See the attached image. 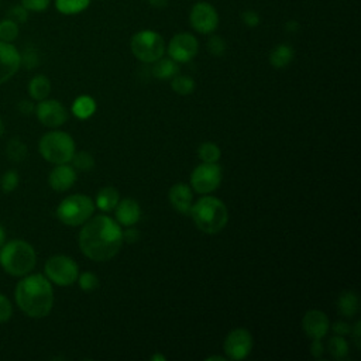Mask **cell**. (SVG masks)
Masks as SVG:
<instances>
[{
	"label": "cell",
	"mask_w": 361,
	"mask_h": 361,
	"mask_svg": "<svg viewBox=\"0 0 361 361\" xmlns=\"http://www.w3.org/2000/svg\"><path fill=\"white\" fill-rule=\"evenodd\" d=\"M329 319L326 313L318 309L308 311L302 319V329L309 339H323L329 332Z\"/></svg>",
	"instance_id": "9a60e30c"
},
{
	"label": "cell",
	"mask_w": 361,
	"mask_h": 361,
	"mask_svg": "<svg viewBox=\"0 0 361 361\" xmlns=\"http://www.w3.org/2000/svg\"><path fill=\"white\" fill-rule=\"evenodd\" d=\"M28 92L35 101H44L51 92V82L46 75H37L30 81Z\"/></svg>",
	"instance_id": "603a6c76"
},
{
	"label": "cell",
	"mask_w": 361,
	"mask_h": 361,
	"mask_svg": "<svg viewBox=\"0 0 361 361\" xmlns=\"http://www.w3.org/2000/svg\"><path fill=\"white\" fill-rule=\"evenodd\" d=\"M199 51V43L189 32H179L174 36L168 44L167 52L171 59L178 64H186L192 61Z\"/></svg>",
	"instance_id": "7c38bea8"
},
{
	"label": "cell",
	"mask_w": 361,
	"mask_h": 361,
	"mask_svg": "<svg viewBox=\"0 0 361 361\" xmlns=\"http://www.w3.org/2000/svg\"><path fill=\"white\" fill-rule=\"evenodd\" d=\"M119 201H120L119 191L113 186H106L97 192L95 206L97 209H101L102 212H112L117 206Z\"/></svg>",
	"instance_id": "d6986e66"
},
{
	"label": "cell",
	"mask_w": 361,
	"mask_h": 361,
	"mask_svg": "<svg viewBox=\"0 0 361 361\" xmlns=\"http://www.w3.org/2000/svg\"><path fill=\"white\" fill-rule=\"evenodd\" d=\"M71 162H72V167L81 173H89L95 168V158L92 154L86 151L75 153Z\"/></svg>",
	"instance_id": "4316f807"
},
{
	"label": "cell",
	"mask_w": 361,
	"mask_h": 361,
	"mask_svg": "<svg viewBox=\"0 0 361 361\" xmlns=\"http://www.w3.org/2000/svg\"><path fill=\"white\" fill-rule=\"evenodd\" d=\"M13 313V306L10 301L5 297V295L0 293V323L8 322L12 318Z\"/></svg>",
	"instance_id": "74e56055"
},
{
	"label": "cell",
	"mask_w": 361,
	"mask_h": 361,
	"mask_svg": "<svg viewBox=\"0 0 361 361\" xmlns=\"http://www.w3.org/2000/svg\"><path fill=\"white\" fill-rule=\"evenodd\" d=\"M21 67L20 52L12 43L0 41V85L8 82Z\"/></svg>",
	"instance_id": "5bb4252c"
},
{
	"label": "cell",
	"mask_w": 361,
	"mask_h": 361,
	"mask_svg": "<svg viewBox=\"0 0 361 361\" xmlns=\"http://www.w3.org/2000/svg\"><path fill=\"white\" fill-rule=\"evenodd\" d=\"M77 181V170L68 164H58V166L50 173L48 184L57 192L68 191L74 186Z\"/></svg>",
	"instance_id": "2e32d148"
},
{
	"label": "cell",
	"mask_w": 361,
	"mask_h": 361,
	"mask_svg": "<svg viewBox=\"0 0 361 361\" xmlns=\"http://www.w3.org/2000/svg\"><path fill=\"white\" fill-rule=\"evenodd\" d=\"M171 86L177 95L188 96V95L193 93V90H195V81L186 75H175L173 78Z\"/></svg>",
	"instance_id": "f1b7e54d"
},
{
	"label": "cell",
	"mask_w": 361,
	"mask_h": 361,
	"mask_svg": "<svg viewBox=\"0 0 361 361\" xmlns=\"http://www.w3.org/2000/svg\"><path fill=\"white\" fill-rule=\"evenodd\" d=\"M189 23L201 35H212L219 26L217 10L208 2L195 3L189 13Z\"/></svg>",
	"instance_id": "30bf717a"
},
{
	"label": "cell",
	"mask_w": 361,
	"mask_h": 361,
	"mask_svg": "<svg viewBox=\"0 0 361 361\" xmlns=\"http://www.w3.org/2000/svg\"><path fill=\"white\" fill-rule=\"evenodd\" d=\"M338 309L342 316L344 318H354L360 311V298L358 295L353 291L343 292L338 300Z\"/></svg>",
	"instance_id": "ffe728a7"
},
{
	"label": "cell",
	"mask_w": 361,
	"mask_h": 361,
	"mask_svg": "<svg viewBox=\"0 0 361 361\" xmlns=\"http://www.w3.org/2000/svg\"><path fill=\"white\" fill-rule=\"evenodd\" d=\"M27 146L20 139H12L6 147V155L13 162H23L27 158Z\"/></svg>",
	"instance_id": "484cf974"
},
{
	"label": "cell",
	"mask_w": 361,
	"mask_h": 361,
	"mask_svg": "<svg viewBox=\"0 0 361 361\" xmlns=\"http://www.w3.org/2000/svg\"><path fill=\"white\" fill-rule=\"evenodd\" d=\"M39 150L46 161L55 164V166L68 164L75 154V142L68 133L55 130L41 137Z\"/></svg>",
	"instance_id": "5b68a950"
},
{
	"label": "cell",
	"mask_w": 361,
	"mask_h": 361,
	"mask_svg": "<svg viewBox=\"0 0 361 361\" xmlns=\"http://www.w3.org/2000/svg\"><path fill=\"white\" fill-rule=\"evenodd\" d=\"M147 2L154 9H166L170 3V0H147Z\"/></svg>",
	"instance_id": "ee69618b"
},
{
	"label": "cell",
	"mask_w": 361,
	"mask_h": 361,
	"mask_svg": "<svg viewBox=\"0 0 361 361\" xmlns=\"http://www.w3.org/2000/svg\"><path fill=\"white\" fill-rule=\"evenodd\" d=\"M19 37V24L10 19L0 21V41L13 43Z\"/></svg>",
	"instance_id": "f546056e"
},
{
	"label": "cell",
	"mask_w": 361,
	"mask_h": 361,
	"mask_svg": "<svg viewBox=\"0 0 361 361\" xmlns=\"http://www.w3.org/2000/svg\"><path fill=\"white\" fill-rule=\"evenodd\" d=\"M5 131H6L5 123H3V120H2V119H0V136H3V135H5Z\"/></svg>",
	"instance_id": "f907efd6"
},
{
	"label": "cell",
	"mask_w": 361,
	"mask_h": 361,
	"mask_svg": "<svg viewBox=\"0 0 361 361\" xmlns=\"http://www.w3.org/2000/svg\"><path fill=\"white\" fill-rule=\"evenodd\" d=\"M189 215L195 226L206 235H217L227 226L228 211L226 205L215 196H204L193 204Z\"/></svg>",
	"instance_id": "3957f363"
},
{
	"label": "cell",
	"mask_w": 361,
	"mask_h": 361,
	"mask_svg": "<svg viewBox=\"0 0 361 361\" xmlns=\"http://www.w3.org/2000/svg\"><path fill=\"white\" fill-rule=\"evenodd\" d=\"M47 278L58 286H70L79 277V267L68 255H52L46 262Z\"/></svg>",
	"instance_id": "ba28073f"
},
{
	"label": "cell",
	"mask_w": 361,
	"mask_h": 361,
	"mask_svg": "<svg viewBox=\"0 0 361 361\" xmlns=\"http://www.w3.org/2000/svg\"><path fill=\"white\" fill-rule=\"evenodd\" d=\"M295 57V51L288 44H278L270 52V64L277 70L286 68Z\"/></svg>",
	"instance_id": "7402d4cb"
},
{
	"label": "cell",
	"mask_w": 361,
	"mask_h": 361,
	"mask_svg": "<svg viewBox=\"0 0 361 361\" xmlns=\"http://www.w3.org/2000/svg\"><path fill=\"white\" fill-rule=\"evenodd\" d=\"M253 349V336L247 329L237 327L227 335L223 343V351L226 358L240 361L244 360Z\"/></svg>",
	"instance_id": "8fae6325"
},
{
	"label": "cell",
	"mask_w": 361,
	"mask_h": 361,
	"mask_svg": "<svg viewBox=\"0 0 361 361\" xmlns=\"http://www.w3.org/2000/svg\"><path fill=\"white\" fill-rule=\"evenodd\" d=\"M78 284L81 286L82 291H86V292H90V291H95L97 286H99V278H97L93 273L90 271H86V273H82L79 277H78Z\"/></svg>",
	"instance_id": "d6a6232c"
},
{
	"label": "cell",
	"mask_w": 361,
	"mask_h": 361,
	"mask_svg": "<svg viewBox=\"0 0 361 361\" xmlns=\"http://www.w3.org/2000/svg\"><path fill=\"white\" fill-rule=\"evenodd\" d=\"M213 360H217V361H224V360H226V357H223V355H211V357H208V358H206V361H213Z\"/></svg>",
	"instance_id": "c3c4849f"
},
{
	"label": "cell",
	"mask_w": 361,
	"mask_h": 361,
	"mask_svg": "<svg viewBox=\"0 0 361 361\" xmlns=\"http://www.w3.org/2000/svg\"><path fill=\"white\" fill-rule=\"evenodd\" d=\"M208 51L213 57H222L226 52V41L220 36H212L208 40Z\"/></svg>",
	"instance_id": "836d02e7"
},
{
	"label": "cell",
	"mask_w": 361,
	"mask_h": 361,
	"mask_svg": "<svg viewBox=\"0 0 361 361\" xmlns=\"http://www.w3.org/2000/svg\"><path fill=\"white\" fill-rule=\"evenodd\" d=\"M95 202L86 195H71L57 208V217L67 226H81L88 222L95 212Z\"/></svg>",
	"instance_id": "8992f818"
},
{
	"label": "cell",
	"mask_w": 361,
	"mask_h": 361,
	"mask_svg": "<svg viewBox=\"0 0 361 361\" xmlns=\"http://www.w3.org/2000/svg\"><path fill=\"white\" fill-rule=\"evenodd\" d=\"M95 112H96V102L93 97H90L88 95H82V96L77 97L72 105V113L75 115V117H78L81 120H86L89 117H92Z\"/></svg>",
	"instance_id": "cb8c5ba5"
},
{
	"label": "cell",
	"mask_w": 361,
	"mask_h": 361,
	"mask_svg": "<svg viewBox=\"0 0 361 361\" xmlns=\"http://www.w3.org/2000/svg\"><path fill=\"white\" fill-rule=\"evenodd\" d=\"M19 308L30 318H46L54 305V291L50 280L41 274L23 278L16 286Z\"/></svg>",
	"instance_id": "7a4b0ae2"
},
{
	"label": "cell",
	"mask_w": 361,
	"mask_h": 361,
	"mask_svg": "<svg viewBox=\"0 0 361 361\" xmlns=\"http://www.w3.org/2000/svg\"><path fill=\"white\" fill-rule=\"evenodd\" d=\"M240 17H242L243 24H244L246 27H248V28H255V27L261 23L260 14H258L255 10H251V9L244 10V12L240 14Z\"/></svg>",
	"instance_id": "8d00e7d4"
},
{
	"label": "cell",
	"mask_w": 361,
	"mask_h": 361,
	"mask_svg": "<svg viewBox=\"0 0 361 361\" xmlns=\"http://www.w3.org/2000/svg\"><path fill=\"white\" fill-rule=\"evenodd\" d=\"M140 237V232L136 231L133 226H128L126 231L123 232V240L127 243H136Z\"/></svg>",
	"instance_id": "ab89813d"
},
{
	"label": "cell",
	"mask_w": 361,
	"mask_h": 361,
	"mask_svg": "<svg viewBox=\"0 0 361 361\" xmlns=\"http://www.w3.org/2000/svg\"><path fill=\"white\" fill-rule=\"evenodd\" d=\"M9 19L19 23H26L28 19V10L24 9L23 6H13L9 10Z\"/></svg>",
	"instance_id": "f35d334b"
},
{
	"label": "cell",
	"mask_w": 361,
	"mask_h": 361,
	"mask_svg": "<svg viewBox=\"0 0 361 361\" xmlns=\"http://www.w3.org/2000/svg\"><path fill=\"white\" fill-rule=\"evenodd\" d=\"M20 177L16 171H8L0 178V186H2V191L6 193L13 192L19 186Z\"/></svg>",
	"instance_id": "1f68e13d"
},
{
	"label": "cell",
	"mask_w": 361,
	"mask_h": 361,
	"mask_svg": "<svg viewBox=\"0 0 361 361\" xmlns=\"http://www.w3.org/2000/svg\"><path fill=\"white\" fill-rule=\"evenodd\" d=\"M130 48L139 61L144 64H154L166 54V41L158 32L153 30H143L131 37Z\"/></svg>",
	"instance_id": "52a82bcc"
},
{
	"label": "cell",
	"mask_w": 361,
	"mask_h": 361,
	"mask_svg": "<svg viewBox=\"0 0 361 361\" xmlns=\"http://www.w3.org/2000/svg\"><path fill=\"white\" fill-rule=\"evenodd\" d=\"M20 62L24 68L27 70H32L36 68L39 65V54L36 50L28 48L26 50L23 54H20Z\"/></svg>",
	"instance_id": "e575fe53"
},
{
	"label": "cell",
	"mask_w": 361,
	"mask_h": 361,
	"mask_svg": "<svg viewBox=\"0 0 361 361\" xmlns=\"http://www.w3.org/2000/svg\"><path fill=\"white\" fill-rule=\"evenodd\" d=\"M5 242H6V232H5L3 226L0 224V248H2V246L5 244Z\"/></svg>",
	"instance_id": "7dc6e473"
},
{
	"label": "cell",
	"mask_w": 361,
	"mask_h": 361,
	"mask_svg": "<svg viewBox=\"0 0 361 361\" xmlns=\"http://www.w3.org/2000/svg\"><path fill=\"white\" fill-rule=\"evenodd\" d=\"M157 360H159V361H166V357L161 355V354H154V355L151 357V361H157Z\"/></svg>",
	"instance_id": "681fc988"
},
{
	"label": "cell",
	"mask_w": 361,
	"mask_h": 361,
	"mask_svg": "<svg viewBox=\"0 0 361 361\" xmlns=\"http://www.w3.org/2000/svg\"><path fill=\"white\" fill-rule=\"evenodd\" d=\"M222 151L215 143H202L198 148V157L202 162H217L220 159Z\"/></svg>",
	"instance_id": "4dcf8cb0"
},
{
	"label": "cell",
	"mask_w": 361,
	"mask_h": 361,
	"mask_svg": "<svg viewBox=\"0 0 361 361\" xmlns=\"http://www.w3.org/2000/svg\"><path fill=\"white\" fill-rule=\"evenodd\" d=\"M90 5V0H55V8L59 13L72 16L82 13Z\"/></svg>",
	"instance_id": "d4e9b609"
},
{
	"label": "cell",
	"mask_w": 361,
	"mask_h": 361,
	"mask_svg": "<svg viewBox=\"0 0 361 361\" xmlns=\"http://www.w3.org/2000/svg\"><path fill=\"white\" fill-rule=\"evenodd\" d=\"M37 255L31 244L23 240H13L0 248V264L13 277H24L36 267Z\"/></svg>",
	"instance_id": "277c9868"
},
{
	"label": "cell",
	"mask_w": 361,
	"mask_h": 361,
	"mask_svg": "<svg viewBox=\"0 0 361 361\" xmlns=\"http://www.w3.org/2000/svg\"><path fill=\"white\" fill-rule=\"evenodd\" d=\"M332 329H333V332L338 335V336H347V335H350L351 333V326L349 324V323H346V322H336L335 324H333V327H332Z\"/></svg>",
	"instance_id": "60d3db41"
},
{
	"label": "cell",
	"mask_w": 361,
	"mask_h": 361,
	"mask_svg": "<svg viewBox=\"0 0 361 361\" xmlns=\"http://www.w3.org/2000/svg\"><path fill=\"white\" fill-rule=\"evenodd\" d=\"M311 353L315 358H320L324 353L323 350V344H322V339H313L312 344H311Z\"/></svg>",
	"instance_id": "7bdbcfd3"
},
{
	"label": "cell",
	"mask_w": 361,
	"mask_h": 361,
	"mask_svg": "<svg viewBox=\"0 0 361 361\" xmlns=\"http://www.w3.org/2000/svg\"><path fill=\"white\" fill-rule=\"evenodd\" d=\"M51 0H21V6L28 12H44L48 9Z\"/></svg>",
	"instance_id": "d590c367"
},
{
	"label": "cell",
	"mask_w": 361,
	"mask_h": 361,
	"mask_svg": "<svg viewBox=\"0 0 361 361\" xmlns=\"http://www.w3.org/2000/svg\"><path fill=\"white\" fill-rule=\"evenodd\" d=\"M179 68L178 62H175L171 58H159L158 61L154 62L153 67V77L161 81L173 79L175 75H178Z\"/></svg>",
	"instance_id": "44dd1931"
},
{
	"label": "cell",
	"mask_w": 361,
	"mask_h": 361,
	"mask_svg": "<svg viewBox=\"0 0 361 361\" xmlns=\"http://www.w3.org/2000/svg\"><path fill=\"white\" fill-rule=\"evenodd\" d=\"M351 329L354 331L353 336H354L355 346H357V349H360V347H361V343H360V329H361V322L358 320V322L354 324V327H351Z\"/></svg>",
	"instance_id": "bcb514c9"
},
{
	"label": "cell",
	"mask_w": 361,
	"mask_h": 361,
	"mask_svg": "<svg viewBox=\"0 0 361 361\" xmlns=\"http://www.w3.org/2000/svg\"><path fill=\"white\" fill-rule=\"evenodd\" d=\"M37 119L46 126L51 128L61 127L68 120V110L65 106L55 99H44L36 106Z\"/></svg>",
	"instance_id": "4fadbf2b"
},
{
	"label": "cell",
	"mask_w": 361,
	"mask_h": 361,
	"mask_svg": "<svg viewBox=\"0 0 361 361\" xmlns=\"http://www.w3.org/2000/svg\"><path fill=\"white\" fill-rule=\"evenodd\" d=\"M222 168L217 162H202L191 174L192 189L206 195L216 191L222 182Z\"/></svg>",
	"instance_id": "9c48e42d"
},
{
	"label": "cell",
	"mask_w": 361,
	"mask_h": 361,
	"mask_svg": "<svg viewBox=\"0 0 361 361\" xmlns=\"http://www.w3.org/2000/svg\"><path fill=\"white\" fill-rule=\"evenodd\" d=\"M170 202L173 208L181 213V215H189L191 208H192V201H193V195L192 189L186 184H175L168 193Z\"/></svg>",
	"instance_id": "ac0fdd59"
},
{
	"label": "cell",
	"mask_w": 361,
	"mask_h": 361,
	"mask_svg": "<svg viewBox=\"0 0 361 361\" xmlns=\"http://www.w3.org/2000/svg\"><path fill=\"white\" fill-rule=\"evenodd\" d=\"M115 211H116V222L124 227L135 226L136 223H139L142 217V208L139 202L131 198L119 201Z\"/></svg>",
	"instance_id": "e0dca14e"
},
{
	"label": "cell",
	"mask_w": 361,
	"mask_h": 361,
	"mask_svg": "<svg viewBox=\"0 0 361 361\" xmlns=\"http://www.w3.org/2000/svg\"><path fill=\"white\" fill-rule=\"evenodd\" d=\"M301 28L300 23L297 20H289L286 24H285V30L288 32H292V35H295V32H298Z\"/></svg>",
	"instance_id": "f6af8a7d"
},
{
	"label": "cell",
	"mask_w": 361,
	"mask_h": 361,
	"mask_svg": "<svg viewBox=\"0 0 361 361\" xmlns=\"http://www.w3.org/2000/svg\"><path fill=\"white\" fill-rule=\"evenodd\" d=\"M329 353L336 360H344L349 355V343L344 336H333L327 344Z\"/></svg>",
	"instance_id": "83f0119b"
},
{
	"label": "cell",
	"mask_w": 361,
	"mask_h": 361,
	"mask_svg": "<svg viewBox=\"0 0 361 361\" xmlns=\"http://www.w3.org/2000/svg\"><path fill=\"white\" fill-rule=\"evenodd\" d=\"M79 248L90 260L104 262L112 260L121 248L123 228L106 215L92 216L79 233Z\"/></svg>",
	"instance_id": "6da1fadb"
},
{
	"label": "cell",
	"mask_w": 361,
	"mask_h": 361,
	"mask_svg": "<svg viewBox=\"0 0 361 361\" xmlns=\"http://www.w3.org/2000/svg\"><path fill=\"white\" fill-rule=\"evenodd\" d=\"M17 110H19L23 116H30V115L35 113L36 106L32 105L30 101H20L19 105H17Z\"/></svg>",
	"instance_id": "b9f144b4"
}]
</instances>
